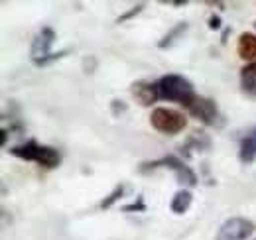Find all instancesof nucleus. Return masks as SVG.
Wrapping results in <instances>:
<instances>
[{"label": "nucleus", "instance_id": "1", "mask_svg": "<svg viewBox=\"0 0 256 240\" xmlns=\"http://www.w3.org/2000/svg\"><path fill=\"white\" fill-rule=\"evenodd\" d=\"M10 154L20 158V160H26V162H36L38 166L46 168V170H54L62 164V154L52 148V146H44V144H38L36 140H28L24 144H18V146H12Z\"/></svg>", "mask_w": 256, "mask_h": 240}, {"label": "nucleus", "instance_id": "2", "mask_svg": "<svg viewBox=\"0 0 256 240\" xmlns=\"http://www.w3.org/2000/svg\"><path fill=\"white\" fill-rule=\"evenodd\" d=\"M158 90H160V98L180 102L184 106H188L195 98V89H193L192 81L186 79L184 75H176V73H168V75L160 77Z\"/></svg>", "mask_w": 256, "mask_h": 240}, {"label": "nucleus", "instance_id": "3", "mask_svg": "<svg viewBox=\"0 0 256 240\" xmlns=\"http://www.w3.org/2000/svg\"><path fill=\"white\" fill-rule=\"evenodd\" d=\"M158 168H166V170H172L176 180L180 181L182 185H188V187H195L197 185V176L192 168L178 156H164L160 160H154V162H146L140 166V172L146 174L150 170H158Z\"/></svg>", "mask_w": 256, "mask_h": 240}, {"label": "nucleus", "instance_id": "4", "mask_svg": "<svg viewBox=\"0 0 256 240\" xmlns=\"http://www.w3.org/2000/svg\"><path fill=\"white\" fill-rule=\"evenodd\" d=\"M150 124H152L154 130H158L162 134L174 136V134H180L188 126V118H186V114L182 110L168 108V106H158L150 114Z\"/></svg>", "mask_w": 256, "mask_h": 240}, {"label": "nucleus", "instance_id": "5", "mask_svg": "<svg viewBox=\"0 0 256 240\" xmlns=\"http://www.w3.org/2000/svg\"><path fill=\"white\" fill-rule=\"evenodd\" d=\"M254 232V222L242 216H232L226 218L219 226V232L215 240H246Z\"/></svg>", "mask_w": 256, "mask_h": 240}, {"label": "nucleus", "instance_id": "6", "mask_svg": "<svg viewBox=\"0 0 256 240\" xmlns=\"http://www.w3.org/2000/svg\"><path fill=\"white\" fill-rule=\"evenodd\" d=\"M188 112L192 114L193 118L201 120L203 124L211 126L217 122V116H219V108H217V102L209 96H201V94H195L192 102L186 106Z\"/></svg>", "mask_w": 256, "mask_h": 240}, {"label": "nucleus", "instance_id": "7", "mask_svg": "<svg viewBox=\"0 0 256 240\" xmlns=\"http://www.w3.org/2000/svg\"><path fill=\"white\" fill-rule=\"evenodd\" d=\"M56 42V32L52 30L50 26H44L42 30L38 32V36L34 38L32 42V61H42L46 58L52 56V46Z\"/></svg>", "mask_w": 256, "mask_h": 240}, {"label": "nucleus", "instance_id": "8", "mask_svg": "<svg viewBox=\"0 0 256 240\" xmlns=\"http://www.w3.org/2000/svg\"><path fill=\"white\" fill-rule=\"evenodd\" d=\"M132 96L136 98V102L140 106H152L158 98H160V90H158V83L152 81H136L132 83Z\"/></svg>", "mask_w": 256, "mask_h": 240}, {"label": "nucleus", "instance_id": "9", "mask_svg": "<svg viewBox=\"0 0 256 240\" xmlns=\"http://www.w3.org/2000/svg\"><path fill=\"white\" fill-rule=\"evenodd\" d=\"M238 160L244 166H250L256 160V126L246 132V136H242L238 144Z\"/></svg>", "mask_w": 256, "mask_h": 240}, {"label": "nucleus", "instance_id": "10", "mask_svg": "<svg viewBox=\"0 0 256 240\" xmlns=\"http://www.w3.org/2000/svg\"><path fill=\"white\" fill-rule=\"evenodd\" d=\"M236 52L238 58L244 61H256V34L250 32H242L238 36V44H236Z\"/></svg>", "mask_w": 256, "mask_h": 240}, {"label": "nucleus", "instance_id": "11", "mask_svg": "<svg viewBox=\"0 0 256 240\" xmlns=\"http://www.w3.org/2000/svg\"><path fill=\"white\" fill-rule=\"evenodd\" d=\"M193 203V193L190 189H180V191H176L174 193V197H172V203H170V209L174 214H186L190 207H192Z\"/></svg>", "mask_w": 256, "mask_h": 240}, {"label": "nucleus", "instance_id": "12", "mask_svg": "<svg viewBox=\"0 0 256 240\" xmlns=\"http://www.w3.org/2000/svg\"><path fill=\"white\" fill-rule=\"evenodd\" d=\"M240 87L246 94L256 96V61L246 63L240 69Z\"/></svg>", "mask_w": 256, "mask_h": 240}, {"label": "nucleus", "instance_id": "13", "mask_svg": "<svg viewBox=\"0 0 256 240\" xmlns=\"http://www.w3.org/2000/svg\"><path fill=\"white\" fill-rule=\"evenodd\" d=\"M211 148V138L205 132H193L192 136L188 138V142L182 146V152H186V156H190L192 150L205 152Z\"/></svg>", "mask_w": 256, "mask_h": 240}, {"label": "nucleus", "instance_id": "14", "mask_svg": "<svg viewBox=\"0 0 256 240\" xmlns=\"http://www.w3.org/2000/svg\"><path fill=\"white\" fill-rule=\"evenodd\" d=\"M186 30H188V22H178V24L168 32L160 42H158V48H160V50H168V48H172V46H174V44H176V42L186 34Z\"/></svg>", "mask_w": 256, "mask_h": 240}, {"label": "nucleus", "instance_id": "15", "mask_svg": "<svg viewBox=\"0 0 256 240\" xmlns=\"http://www.w3.org/2000/svg\"><path fill=\"white\" fill-rule=\"evenodd\" d=\"M122 195H124V185H116V187L110 191V195H108V197H104V199L100 201V205H98V207H100V209H110V207H112V205H114Z\"/></svg>", "mask_w": 256, "mask_h": 240}, {"label": "nucleus", "instance_id": "16", "mask_svg": "<svg viewBox=\"0 0 256 240\" xmlns=\"http://www.w3.org/2000/svg\"><path fill=\"white\" fill-rule=\"evenodd\" d=\"M144 8H146V4H144V2H138V4H134V6H132L128 12L120 14V16L116 18V24H122V22H126V20H132V18H134V16H138V14H140Z\"/></svg>", "mask_w": 256, "mask_h": 240}, {"label": "nucleus", "instance_id": "17", "mask_svg": "<svg viewBox=\"0 0 256 240\" xmlns=\"http://www.w3.org/2000/svg\"><path fill=\"white\" fill-rule=\"evenodd\" d=\"M67 54H69V50H64V52H58V54H52V56H50V58H46V60L34 61V65H38V67H44V65H48V63H52V61L62 60V58H65Z\"/></svg>", "mask_w": 256, "mask_h": 240}, {"label": "nucleus", "instance_id": "18", "mask_svg": "<svg viewBox=\"0 0 256 240\" xmlns=\"http://www.w3.org/2000/svg\"><path fill=\"white\" fill-rule=\"evenodd\" d=\"M122 210H124V212H130V210H146L144 199H142V197H138V201H134V203H130V205H124Z\"/></svg>", "mask_w": 256, "mask_h": 240}, {"label": "nucleus", "instance_id": "19", "mask_svg": "<svg viewBox=\"0 0 256 240\" xmlns=\"http://www.w3.org/2000/svg\"><path fill=\"white\" fill-rule=\"evenodd\" d=\"M207 22H209V24H207L209 30H221V24H223V22H221V16H219V14H211Z\"/></svg>", "mask_w": 256, "mask_h": 240}, {"label": "nucleus", "instance_id": "20", "mask_svg": "<svg viewBox=\"0 0 256 240\" xmlns=\"http://www.w3.org/2000/svg\"><path fill=\"white\" fill-rule=\"evenodd\" d=\"M112 110H114V116H118V112H124L126 110V104L122 100H112Z\"/></svg>", "mask_w": 256, "mask_h": 240}, {"label": "nucleus", "instance_id": "21", "mask_svg": "<svg viewBox=\"0 0 256 240\" xmlns=\"http://www.w3.org/2000/svg\"><path fill=\"white\" fill-rule=\"evenodd\" d=\"M254 28H256V22H254Z\"/></svg>", "mask_w": 256, "mask_h": 240}, {"label": "nucleus", "instance_id": "22", "mask_svg": "<svg viewBox=\"0 0 256 240\" xmlns=\"http://www.w3.org/2000/svg\"><path fill=\"white\" fill-rule=\"evenodd\" d=\"M254 240H256V238H254Z\"/></svg>", "mask_w": 256, "mask_h": 240}]
</instances>
